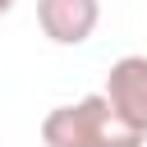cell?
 I'll return each instance as SVG.
<instances>
[{
  "label": "cell",
  "instance_id": "6da1fadb",
  "mask_svg": "<svg viewBox=\"0 0 147 147\" xmlns=\"http://www.w3.org/2000/svg\"><path fill=\"white\" fill-rule=\"evenodd\" d=\"M41 147H142V133L129 129L101 92L55 106L41 119Z\"/></svg>",
  "mask_w": 147,
  "mask_h": 147
},
{
  "label": "cell",
  "instance_id": "7a4b0ae2",
  "mask_svg": "<svg viewBox=\"0 0 147 147\" xmlns=\"http://www.w3.org/2000/svg\"><path fill=\"white\" fill-rule=\"evenodd\" d=\"M101 96L110 101V110L138 129L147 138V55H119L110 69H106V87Z\"/></svg>",
  "mask_w": 147,
  "mask_h": 147
},
{
  "label": "cell",
  "instance_id": "3957f363",
  "mask_svg": "<svg viewBox=\"0 0 147 147\" xmlns=\"http://www.w3.org/2000/svg\"><path fill=\"white\" fill-rule=\"evenodd\" d=\"M37 23L55 46H83L101 23V0H37Z\"/></svg>",
  "mask_w": 147,
  "mask_h": 147
},
{
  "label": "cell",
  "instance_id": "277c9868",
  "mask_svg": "<svg viewBox=\"0 0 147 147\" xmlns=\"http://www.w3.org/2000/svg\"><path fill=\"white\" fill-rule=\"evenodd\" d=\"M14 5H18V0H0V18H5V14L14 9Z\"/></svg>",
  "mask_w": 147,
  "mask_h": 147
}]
</instances>
